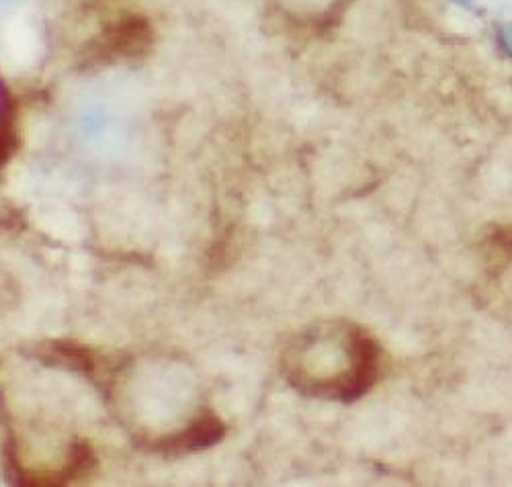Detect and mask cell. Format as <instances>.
<instances>
[{
	"label": "cell",
	"instance_id": "obj_1",
	"mask_svg": "<svg viewBox=\"0 0 512 487\" xmlns=\"http://www.w3.org/2000/svg\"><path fill=\"white\" fill-rule=\"evenodd\" d=\"M379 365L375 338L347 320L314 324L285 354V375L297 391L336 402H351L367 393Z\"/></svg>",
	"mask_w": 512,
	"mask_h": 487
},
{
	"label": "cell",
	"instance_id": "obj_2",
	"mask_svg": "<svg viewBox=\"0 0 512 487\" xmlns=\"http://www.w3.org/2000/svg\"><path fill=\"white\" fill-rule=\"evenodd\" d=\"M0 3H3V0H0Z\"/></svg>",
	"mask_w": 512,
	"mask_h": 487
}]
</instances>
